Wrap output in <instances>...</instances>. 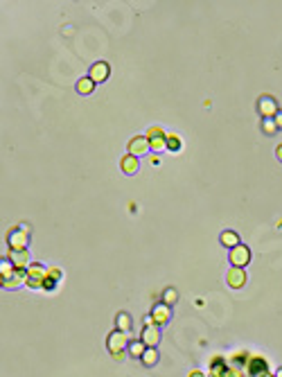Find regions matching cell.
I'll use <instances>...</instances> for the list:
<instances>
[{
    "instance_id": "obj_22",
    "label": "cell",
    "mask_w": 282,
    "mask_h": 377,
    "mask_svg": "<svg viewBox=\"0 0 282 377\" xmlns=\"http://www.w3.org/2000/svg\"><path fill=\"white\" fill-rule=\"evenodd\" d=\"M262 131L266 133V136H273L276 131H280L276 124V120H262Z\"/></svg>"
},
{
    "instance_id": "obj_12",
    "label": "cell",
    "mask_w": 282,
    "mask_h": 377,
    "mask_svg": "<svg viewBox=\"0 0 282 377\" xmlns=\"http://www.w3.org/2000/svg\"><path fill=\"white\" fill-rule=\"evenodd\" d=\"M23 285H27V271H21V269H16V273H14L9 280L2 282V287L5 289H18V287H23Z\"/></svg>"
},
{
    "instance_id": "obj_5",
    "label": "cell",
    "mask_w": 282,
    "mask_h": 377,
    "mask_svg": "<svg viewBox=\"0 0 282 377\" xmlns=\"http://www.w3.org/2000/svg\"><path fill=\"white\" fill-rule=\"evenodd\" d=\"M228 260H230V264H233V266H240V269H244V266L250 262V251H248V246L240 244V246H235V249H230Z\"/></svg>"
},
{
    "instance_id": "obj_2",
    "label": "cell",
    "mask_w": 282,
    "mask_h": 377,
    "mask_svg": "<svg viewBox=\"0 0 282 377\" xmlns=\"http://www.w3.org/2000/svg\"><path fill=\"white\" fill-rule=\"evenodd\" d=\"M106 348H108V352H111L113 359L120 361L124 357V350L129 348L127 335H124V332H120V330H113L111 335H108V339H106Z\"/></svg>"
},
{
    "instance_id": "obj_29",
    "label": "cell",
    "mask_w": 282,
    "mask_h": 377,
    "mask_svg": "<svg viewBox=\"0 0 282 377\" xmlns=\"http://www.w3.org/2000/svg\"><path fill=\"white\" fill-rule=\"evenodd\" d=\"M276 377H282V368H278L276 371Z\"/></svg>"
},
{
    "instance_id": "obj_15",
    "label": "cell",
    "mask_w": 282,
    "mask_h": 377,
    "mask_svg": "<svg viewBox=\"0 0 282 377\" xmlns=\"http://www.w3.org/2000/svg\"><path fill=\"white\" fill-rule=\"evenodd\" d=\"M219 239H221V244H224L228 251H230V249H235V246H240V244H242V242H240V235L235 233V230H224V233H221V237H219Z\"/></svg>"
},
{
    "instance_id": "obj_9",
    "label": "cell",
    "mask_w": 282,
    "mask_h": 377,
    "mask_svg": "<svg viewBox=\"0 0 282 377\" xmlns=\"http://www.w3.org/2000/svg\"><path fill=\"white\" fill-rule=\"evenodd\" d=\"M226 282H228V287H233V289H242L246 285V271L240 269V266H233V269L226 273Z\"/></svg>"
},
{
    "instance_id": "obj_24",
    "label": "cell",
    "mask_w": 282,
    "mask_h": 377,
    "mask_svg": "<svg viewBox=\"0 0 282 377\" xmlns=\"http://www.w3.org/2000/svg\"><path fill=\"white\" fill-rule=\"evenodd\" d=\"M160 136H165L160 127H151L149 131H147V138H149V140H151V138H160Z\"/></svg>"
},
{
    "instance_id": "obj_20",
    "label": "cell",
    "mask_w": 282,
    "mask_h": 377,
    "mask_svg": "<svg viewBox=\"0 0 282 377\" xmlns=\"http://www.w3.org/2000/svg\"><path fill=\"white\" fill-rule=\"evenodd\" d=\"M176 301H178V292H176L174 287L165 289V294H163V303H165V305H170V307H172V305H174Z\"/></svg>"
},
{
    "instance_id": "obj_16",
    "label": "cell",
    "mask_w": 282,
    "mask_h": 377,
    "mask_svg": "<svg viewBox=\"0 0 282 377\" xmlns=\"http://www.w3.org/2000/svg\"><path fill=\"white\" fill-rule=\"evenodd\" d=\"M14 273H16V266L9 262V258H2V260H0V280L2 282L9 280Z\"/></svg>"
},
{
    "instance_id": "obj_18",
    "label": "cell",
    "mask_w": 282,
    "mask_h": 377,
    "mask_svg": "<svg viewBox=\"0 0 282 377\" xmlns=\"http://www.w3.org/2000/svg\"><path fill=\"white\" fill-rule=\"evenodd\" d=\"M140 361H142V366H147V368L156 366V364H158V350H156V348H147Z\"/></svg>"
},
{
    "instance_id": "obj_26",
    "label": "cell",
    "mask_w": 282,
    "mask_h": 377,
    "mask_svg": "<svg viewBox=\"0 0 282 377\" xmlns=\"http://www.w3.org/2000/svg\"><path fill=\"white\" fill-rule=\"evenodd\" d=\"M276 120V124H278V129H282V111H278V115L273 117Z\"/></svg>"
},
{
    "instance_id": "obj_23",
    "label": "cell",
    "mask_w": 282,
    "mask_h": 377,
    "mask_svg": "<svg viewBox=\"0 0 282 377\" xmlns=\"http://www.w3.org/2000/svg\"><path fill=\"white\" fill-rule=\"evenodd\" d=\"M167 149L178 151V149H181V138H178V136H174V133H167Z\"/></svg>"
},
{
    "instance_id": "obj_8",
    "label": "cell",
    "mask_w": 282,
    "mask_h": 377,
    "mask_svg": "<svg viewBox=\"0 0 282 377\" xmlns=\"http://www.w3.org/2000/svg\"><path fill=\"white\" fill-rule=\"evenodd\" d=\"M140 341H142L147 348H156L160 343V330L158 325H144L142 335H140Z\"/></svg>"
},
{
    "instance_id": "obj_28",
    "label": "cell",
    "mask_w": 282,
    "mask_h": 377,
    "mask_svg": "<svg viewBox=\"0 0 282 377\" xmlns=\"http://www.w3.org/2000/svg\"><path fill=\"white\" fill-rule=\"evenodd\" d=\"M276 156H278V160L282 163V145H278V147H276Z\"/></svg>"
},
{
    "instance_id": "obj_19",
    "label": "cell",
    "mask_w": 282,
    "mask_h": 377,
    "mask_svg": "<svg viewBox=\"0 0 282 377\" xmlns=\"http://www.w3.org/2000/svg\"><path fill=\"white\" fill-rule=\"evenodd\" d=\"M129 355L133 357V359H142V355H144V350H147V345L142 343V341H131L129 343Z\"/></svg>"
},
{
    "instance_id": "obj_25",
    "label": "cell",
    "mask_w": 282,
    "mask_h": 377,
    "mask_svg": "<svg viewBox=\"0 0 282 377\" xmlns=\"http://www.w3.org/2000/svg\"><path fill=\"white\" fill-rule=\"evenodd\" d=\"M61 276H64V273H61L59 269H48V278H50V280L59 282V280H61Z\"/></svg>"
},
{
    "instance_id": "obj_21",
    "label": "cell",
    "mask_w": 282,
    "mask_h": 377,
    "mask_svg": "<svg viewBox=\"0 0 282 377\" xmlns=\"http://www.w3.org/2000/svg\"><path fill=\"white\" fill-rule=\"evenodd\" d=\"M151 149L154 151H165L167 149V136H160V138H151Z\"/></svg>"
},
{
    "instance_id": "obj_3",
    "label": "cell",
    "mask_w": 282,
    "mask_h": 377,
    "mask_svg": "<svg viewBox=\"0 0 282 377\" xmlns=\"http://www.w3.org/2000/svg\"><path fill=\"white\" fill-rule=\"evenodd\" d=\"M45 278H48V271H45V266L38 264V262L30 264V269H27V287L43 289V285H45Z\"/></svg>"
},
{
    "instance_id": "obj_7",
    "label": "cell",
    "mask_w": 282,
    "mask_h": 377,
    "mask_svg": "<svg viewBox=\"0 0 282 377\" xmlns=\"http://www.w3.org/2000/svg\"><path fill=\"white\" fill-rule=\"evenodd\" d=\"M149 316L154 319V325H167L172 319V307L165 303H158L154 305V309L149 312Z\"/></svg>"
},
{
    "instance_id": "obj_17",
    "label": "cell",
    "mask_w": 282,
    "mask_h": 377,
    "mask_svg": "<svg viewBox=\"0 0 282 377\" xmlns=\"http://www.w3.org/2000/svg\"><path fill=\"white\" fill-rule=\"evenodd\" d=\"M77 93H79V95H91L93 93V88H95V81L91 79V77H81L79 81H77Z\"/></svg>"
},
{
    "instance_id": "obj_6",
    "label": "cell",
    "mask_w": 282,
    "mask_h": 377,
    "mask_svg": "<svg viewBox=\"0 0 282 377\" xmlns=\"http://www.w3.org/2000/svg\"><path fill=\"white\" fill-rule=\"evenodd\" d=\"M127 149H129V154L138 158V156H144L147 151H149L151 143H149V138H147V136H136V138L129 140V147Z\"/></svg>"
},
{
    "instance_id": "obj_14",
    "label": "cell",
    "mask_w": 282,
    "mask_h": 377,
    "mask_svg": "<svg viewBox=\"0 0 282 377\" xmlns=\"http://www.w3.org/2000/svg\"><path fill=\"white\" fill-rule=\"evenodd\" d=\"M120 167H122L124 174H136L140 165H138V158H136V156L127 154V156H122V160H120Z\"/></svg>"
},
{
    "instance_id": "obj_30",
    "label": "cell",
    "mask_w": 282,
    "mask_h": 377,
    "mask_svg": "<svg viewBox=\"0 0 282 377\" xmlns=\"http://www.w3.org/2000/svg\"><path fill=\"white\" fill-rule=\"evenodd\" d=\"M266 377H276V375H266Z\"/></svg>"
},
{
    "instance_id": "obj_27",
    "label": "cell",
    "mask_w": 282,
    "mask_h": 377,
    "mask_svg": "<svg viewBox=\"0 0 282 377\" xmlns=\"http://www.w3.org/2000/svg\"><path fill=\"white\" fill-rule=\"evenodd\" d=\"M187 377H206V373H203V371H192Z\"/></svg>"
},
{
    "instance_id": "obj_10",
    "label": "cell",
    "mask_w": 282,
    "mask_h": 377,
    "mask_svg": "<svg viewBox=\"0 0 282 377\" xmlns=\"http://www.w3.org/2000/svg\"><path fill=\"white\" fill-rule=\"evenodd\" d=\"M108 73H111V68H108L106 61H97V64L91 66V73H88V77H91L93 81H106L108 79Z\"/></svg>"
},
{
    "instance_id": "obj_1",
    "label": "cell",
    "mask_w": 282,
    "mask_h": 377,
    "mask_svg": "<svg viewBox=\"0 0 282 377\" xmlns=\"http://www.w3.org/2000/svg\"><path fill=\"white\" fill-rule=\"evenodd\" d=\"M7 244H9V251H27V244H30V226L21 224L18 228H11L7 233Z\"/></svg>"
},
{
    "instance_id": "obj_11",
    "label": "cell",
    "mask_w": 282,
    "mask_h": 377,
    "mask_svg": "<svg viewBox=\"0 0 282 377\" xmlns=\"http://www.w3.org/2000/svg\"><path fill=\"white\" fill-rule=\"evenodd\" d=\"M7 258H9V262L16 266V269H21V271L30 269V253H27V251H9Z\"/></svg>"
},
{
    "instance_id": "obj_13",
    "label": "cell",
    "mask_w": 282,
    "mask_h": 377,
    "mask_svg": "<svg viewBox=\"0 0 282 377\" xmlns=\"http://www.w3.org/2000/svg\"><path fill=\"white\" fill-rule=\"evenodd\" d=\"M133 328V319H131V314L129 312H117L115 316V330H120V332H124V335H129Z\"/></svg>"
},
{
    "instance_id": "obj_4",
    "label": "cell",
    "mask_w": 282,
    "mask_h": 377,
    "mask_svg": "<svg viewBox=\"0 0 282 377\" xmlns=\"http://www.w3.org/2000/svg\"><path fill=\"white\" fill-rule=\"evenodd\" d=\"M278 102H276V97H271V95H262L260 100H257V113L262 115V120H273V117L278 115Z\"/></svg>"
}]
</instances>
